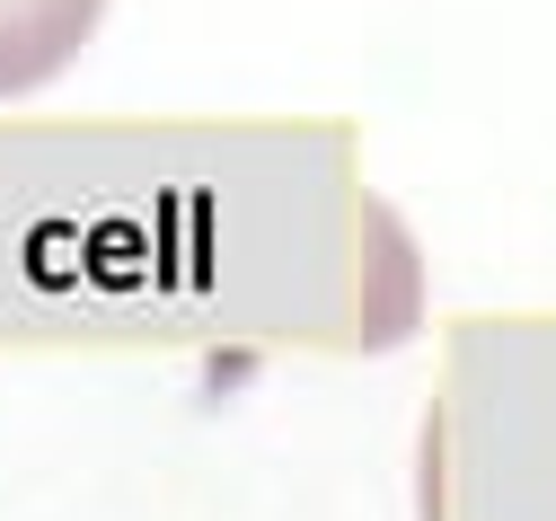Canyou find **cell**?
<instances>
[{
	"mask_svg": "<svg viewBox=\"0 0 556 521\" xmlns=\"http://www.w3.org/2000/svg\"><path fill=\"white\" fill-rule=\"evenodd\" d=\"M106 18V0H0V98L62 80Z\"/></svg>",
	"mask_w": 556,
	"mask_h": 521,
	"instance_id": "1",
	"label": "cell"
},
{
	"mask_svg": "<svg viewBox=\"0 0 556 521\" xmlns=\"http://www.w3.org/2000/svg\"><path fill=\"white\" fill-rule=\"evenodd\" d=\"M363 221H371V345H397V336L415 327L425 274H415V257H406V231H397V212H389V203H371Z\"/></svg>",
	"mask_w": 556,
	"mask_h": 521,
	"instance_id": "2",
	"label": "cell"
}]
</instances>
